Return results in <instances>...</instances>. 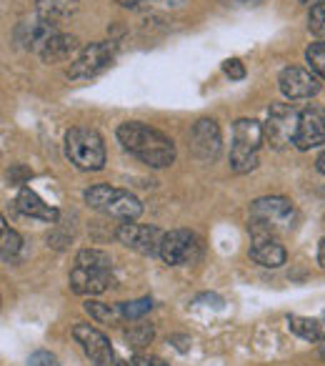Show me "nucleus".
<instances>
[{"label": "nucleus", "mask_w": 325, "mask_h": 366, "mask_svg": "<svg viewBox=\"0 0 325 366\" xmlns=\"http://www.w3.org/2000/svg\"><path fill=\"white\" fill-rule=\"evenodd\" d=\"M118 141L125 151L140 158L150 168H168L175 161V143L165 133L145 126V123L128 121L118 126Z\"/></svg>", "instance_id": "obj_1"}, {"label": "nucleus", "mask_w": 325, "mask_h": 366, "mask_svg": "<svg viewBox=\"0 0 325 366\" xmlns=\"http://www.w3.org/2000/svg\"><path fill=\"white\" fill-rule=\"evenodd\" d=\"M298 211L283 196H265L250 206V234L253 236H278L295 226Z\"/></svg>", "instance_id": "obj_2"}, {"label": "nucleus", "mask_w": 325, "mask_h": 366, "mask_svg": "<svg viewBox=\"0 0 325 366\" xmlns=\"http://www.w3.org/2000/svg\"><path fill=\"white\" fill-rule=\"evenodd\" d=\"M86 204L91 209L100 211V214L110 216L115 221H123V224H133L138 216L143 214V204L130 194V191L115 189V186H108V183H98V186H91V189L83 194Z\"/></svg>", "instance_id": "obj_3"}, {"label": "nucleus", "mask_w": 325, "mask_h": 366, "mask_svg": "<svg viewBox=\"0 0 325 366\" xmlns=\"http://www.w3.org/2000/svg\"><path fill=\"white\" fill-rule=\"evenodd\" d=\"M66 158L81 171H100L105 166V143L93 128H71L66 133Z\"/></svg>", "instance_id": "obj_4"}, {"label": "nucleus", "mask_w": 325, "mask_h": 366, "mask_svg": "<svg viewBox=\"0 0 325 366\" xmlns=\"http://www.w3.org/2000/svg\"><path fill=\"white\" fill-rule=\"evenodd\" d=\"M263 123L253 118H238L233 123V146H230V168L235 173H248L258 166V148L263 143Z\"/></svg>", "instance_id": "obj_5"}, {"label": "nucleus", "mask_w": 325, "mask_h": 366, "mask_svg": "<svg viewBox=\"0 0 325 366\" xmlns=\"http://www.w3.org/2000/svg\"><path fill=\"white\" fill-rule=\"evenodd\" d=\"M298 121H300V113L290 103H273L268 111V118L263 123L265 143L270 148H275V151H283L285 146H290L295 141Z\"/></svg>", "instance_id": "obj_6"}, {"label": "nucleus", "mask_w": 325, "mask_h": 366, "mask_svg": "<svg viewBox=\"0 0 325 366\" xmlns=\"http://www.w3.org/2000/svg\"><path fill=\"white\" fill-rule=\"evenodd\" d=\"M115 61V43L113 41H96L86 46L76 58H73L71 68H68V78L71 81H88V78L100 76L110 63Z\"/></svg>", "instance_id": "obj_7"}, {"label": "nucleus", "mask_w": 325, "mask_h": 366, "mask_svg": "<svg viewBox=\"0 0 325 366\" xmlns=\"http://www.w3.org/2000/svg\"><path fill=\"white\" fill-rule=\"evenodd\" d=\"M73 336H76V341L83 346L86 356L96 366H128L125 361L115 354V349L110 346V339H108L103 331H98L96 326L76 324L73 326Z\"/></svg>", "instance_id": "obj_8"}, {"label": "nucleus", "mask_w": 325, "mask_h": 366, "mask_svg": "<svg viewBox=\"0 0 325 366\" xmlns=\"http://www.w3.org/2000/svg\"><path fill=\"white\" fill-rule=\"evenodd\" d=\"M160 259L170 266L193 264V261L200 259V239L188 229L168 231V234L162 236Z\"/></svg>", "instance_id": "obj_9"}, {"label": "nucleus", "mask_w": 325, "mask_h": 366, "mask_svg": "<svg viewBox=\"0 0 325 366\" xmlns=\"http://www.w3.org/2000/svg\"><path fill=\"white\" fill-rule=\"evenodd\" d=\"M115 236L128 249L138 251V254H143V256H155V254H160V244L165 234H160L155 226H143L133 221V224H123Z\"/></svg>", "instance_id": "obj_10"}, {"label": "nucleus", "mask_w": 325, "mask_h": 366, "mask_svg": "<svg viewBox=\"0 0 325 366\" xmlns=\"http://www.w3.org/2000/svg\"><path fill=\"white\" fill-rule=\"evenodd\" d=\"M223 146V138H220V126L213 118H200L193 128H190V148H193L195 158L200 161H215Z\"/></svg>", "instance_id": "obj_11"}, {"label": "nucleus", "mask_w": 325, "mask_h": 366, "mask_svg": "<svg viewBox=\"0 0 325 366\" xmlns=\"http://www.w3.org/2000/svg\"><path fill=\"white\" fill-rule=\"evenodd\" d=\"M295 148L298 151H310L325 143V111L318 106H310L300 113L298 133H295Z\"/></svg>", "instance_id": "obj_12"}, {"label": "nucleus", "mask_w": 325, "mask_h": 366, "mask_svg": "<svg viewBox=\"0 0 325 366\" xmlns=\"http://www.w3.org/2000/svg\"><path fill=\"white\" fill-rule=\"evenodd\" d=\"M278 83H280V91L288 101H300V98H310L320 91V83H318V76L313 71H305V68H298V66H290V68H283L278 76Z\"/></svg>", "instance_id": "obj_13"}, {"label": "nucleus", "mask_w": 325, "mask_h": 366, "mask_svg": "<svg viewBox=\"0 0 325 366\" xmlns=\"http://www.w3.org/2000/svg\"><path fill=\"white\" fill-rule=\"evenodd\" d=\"M113 286V269L76 264L71 271V289L81 296H98Z\"/></svg>", "instance_id": "obj_14"}, {"label": "nucleus", "mask_w": 325, "mask_h": 366, "mask_svg": "<svg viewBox=\"0 0 325 366\" xmlns=\"http://www.w3.org/2000/svg\"><path fill=\"white\" fill-rule=\"evenodd\" d=\"M58 23L51 21L46 16H38L33 21H23L16 31V38L26 51H36L41 53L46 48V43L51 41L53 36H58Z\"/></svg>", "instance_id": "obj_15"}, {"label": "nucleus", "mask_w": 325, "mask_h": 366, "mask_svg": "<svg viewBox=\"0 0 325 366\" xmlns=\"http://www.w3.org/2000/svg\"><path fill=\"white\" fill-rule=\"evenodd\" d=\"M250 259L265 269H278L285 264V249L275 236H253L250 246Z\"/></svg>", "instance_id": "obj_16"}, {"label": "nucleus", "mask_w": 325, "mask_h": 366, "mask_svg": "<svg viewBox=\"0 0 325 366\" xmlns=\"http://www.w3.org/2000/svg\"><path fill=\"white\" fill-rule=\"evenodd\" d=\"M16 206H18V211H21L23 216H31V219L46 221V224L58 221V209H56V206L46 204V201H43L36 191L28 189V186H26V189H21V194H18V199H16Z\"/></svg>", "instance_id": "obj_17"}, {"label": "nucleus", "mask_w": 325, "mask_h": 366, "mask_svg": "<svg viewBox=\"0 0 325 366\" xmlns=\"http://www.w3.org/2000/svg\"><path fill=\"white\" fill-rule=\"evenodd\" d=\"M78 48L81 46H78L76 36L58 33V36H53L51 41L46 43V48L41 51V58H43V63H63V61H68L73 53H78Z\"/></svg>", "instance_id": "obj_18"}, {"label": "nucleus", "mask_w": 325, "mask_h": 366, "mask_svg": "<svg viewBox=\"0 0 325 366\" xmlns=\"http://www.w3.org/2000/svg\"><path fill=\"white\" fill-rule=\"evenodd\" d=\"M288 326L295 336L313 344H325V319H310V316H288Z\"/></svg>", "instance_id": "obj_19"}, {"label": "nucleus", "mask_w": 325, "mask_h": 366, "mask_svg": "<svg viewBox=\"0 0 325 366\" xmlns=\"http://www.w3.org/2000/svg\"><path fill=\"white\" fill-rule=\"evenodd\" d=\"M78 3L81 0H36V8H38V16H46L58 23L76 16Z\"/></svg>", "instance_id": "obj_20"}, {"label": "nucleus", "mask_w": 325, "mask_h": 366, "mask_svg": "<svg viewBox=\"0 0 325 366\" xmlns=\"http://www.w3.org/2000/svg\"><path fill=\"white\" fill-rule=\"evenodd\" d=\"M21 251V236L8 226L6 219H0V256L3 261H11Z\"/></svg>", "instance_id": "obj_21"}, {"label": "nucleus", "mask_w": 325, "mask_h": 366, "mask_svg": "<svg viewBox=\"0 0 325 366\" xmlns=\"http://www.w3.org/2000/svg\"><path fill=\"white\" fill-rule=\"evenodd\" d=\"M86 311L98 321V324H115L120 319V309H113L110 304H100V301H88Z\"/></svg>", "instance_id": "obj_22"}, {"label": "nucleus", "mask_w": 325, "mask_h": 366, "mask_svg": "<svg viewBox=\"0 0 325 366\" xmlns=\"http://www.w3.org/2000/svg\"><path fill=\"white\" fill-rule=\"evenodd\" d=\"M305 61H308V68L315 76L325 78V41L310 43L308 51H305Z\"/></svg>", "instance_id": "obj_23"}, {"label": "nucleus", "mask_w": 325, "mask_h": 366, "mask_svg": "<svg viewBox=\"0 0 325 366\" xmlns=\"http://www.w3.org/2000/svg\"><path fill=\"white\" fill-rule=\"evenodd\" d=\"M76 264L81 266H98V269H113V261L105 251L100 249H83L81 254L76 256Z\"/></svg>", "instance_id": "obj_24"}, {"label": "nucleus", "mask_w": 325, "mask_h": 366, "mask_svg": "<svg viewBox=\"0 0 325 366\" xmlns=\"http://www.w3.org/2000/svg\"><path fill=\"white\" fill-rule=\"evenodd\" d=\"M153 336H155V331H153L150 324H135V326H130V329L125 331L128 346H135V349H138V346L150 344Z\"/></svg>", "instance_id": "obj_25"}, {"label": "nucleus", "mask_w": 325, "mask_h": 366, "mask_svg": "<svg viewBox=\"0 0 325 366\" xmlns=\"http://www.w3.org/2000/svg\"><path fill=\"white\" fill-rule=\"evenodd\" d=\"M123 314V319H140V316H145L148 311L153 309V299L150 296H145V299H138V301H125V304L118 306Z\"/></svg>", "instance_id": "obj_26"}, {"label": "nucleus", "mask_w": 325, "mask_h": 366, "mask_svg": "<svg viewBox=\"0 0 325 366\" xmlns=\"http://www.w3.org/2000/svg\"><path fill=\"white\" fill-rule=\"evenodd\" d=\"M308 28H310V33H313L315 38L325 41V0H323V3H318V6L310 8Z\"/></svg>", "instance_id": "obj_27"}, {"label": "nucleus", "mask_w": 325, "mask_h": 366, "mask_svg": "<svg viewBox=\"0 0 325 366\" xmlns=\"http://www.w3.org/2000/svg\"><path fill=\"white\" fill-rule=\"evenodd\" d=\"M223 71L230 81H243L245 78V66L238 61V58H228V61L223 63Z\"/></svg>", "instance_id": "obj_28"}, {"label": "nucleus", "mask_w": 325, "mask_h": 366, "mask_svg": "<svg viewBox=\"0 0 325 366\" xmlns=\"http://www.w3.org/2000/svg\"><path fill=\"white\" fill-rule=\"evenodd\" d=\"M28 366H58V359L51 351H36L28 361Z\"/></svg>", "instance_id": "obj_29"}, {"label": "nucleus", "mask_w": 325, "mask_h": 366, "mask_svg": "<svg viewBox=\"0 0 325 366\" xmlns=\"http://www.w3.org/2000/svg\"><path fill=\"white\" fill-rule=\"evenodd\" d=\"M130 366H168V364L162 359H158V356H135Z\"/></svg>", "instance_id": "obj_30"}, {"label": "nucleus", "mask_w": 325, "mask_h": 366, "mask_svg": "<svg viewBox=\"0 0 325 366\" xmlns=\"http://www.w3.org/2000/svg\"><path fill=\"white\" fill-rule=\"evenodd\" d=\"M115 3H120L123 8H138L143 3H158V0H115Z\"/></svg>", "instance_id": "obj_31"}, {"label": "nucleus", "mask_w": 325, "mask_h": 366, "mask_svg": "<svg viewBox=\"0 0 325 366\" xmlns=\"http://www.w3.org/2000/svg\"><path fill=\"white\" fill-rule=\"evenodd\" d=\"M318 264L325 269V236L320 239V244H318Z\"/></svg>", "instance_id": "obj_32"}, {"label": "nucleus", "mask_w": 325, "mask_h": 366, "mask_svg": "<svg viewBox=\"0 0 325 366\" xmlns=\"http://www.w3.org/2000/svg\"><path fill=\"white\" fill-rule=\"evenodd\" d=\"M315 166H318V171H320V173H323V176H325V151H323V153H320V156H318V161H315Z\"/></svg>", "instance_id": "obj_33"}, {"label": "nucleus", "mask_w": 325, "mask_h": 366, "mask_svg": "<svg viewBox=\"0 0 325 366\" xmlns=\"http://www.w3.org/2000/svg\"><path fill=\"white\" fill-rule=\"evenodd\" d=\"M158 3H162V6H180L183 0H158Z\"/></svg>", "instance_id": "obj_34"}, {"label": "nucleus", "mask_w": 325, "mask_h": 366, "mask_svg": "<svg viewBox=\"0 0 325 366\" xmlns=\"http://www.w3.org/2000/svg\"><path fill=\"white\" fill-rule=\"evenodd\" d=\"M303 6H308V8H313V6H318V3H323V0H300Z\"/></svg>", "instance_id": "obj_35"}, {"label": "nucleus", "mask_w": 325, "mask_h": 366, "mask_svg": "<svg viewBox=\"0 0 325 366\" xmlns=\"http://www.w3.org/2000/svg\"><path fill=\"white\" fill-rule=\"evenodd\" d=\"M235 3H245V6H253V3H260V0H235Z\"/></svg>", "instance_id": "obj_36"}, {"label": "nucleus", "mask_w": 325, "mask_h": 366, "mask_svg": "<svg viewBox=\"0 0 325 366\" xmlns=\"http://www.w3.org/2000/svg\"><path fill=\"white\" fill-rule=\"evenodd\" d=\"M320 356H323V359H325V344H323V349H320Z\"/></svg>", "instance_id": "obj_37"}]
</instances>
